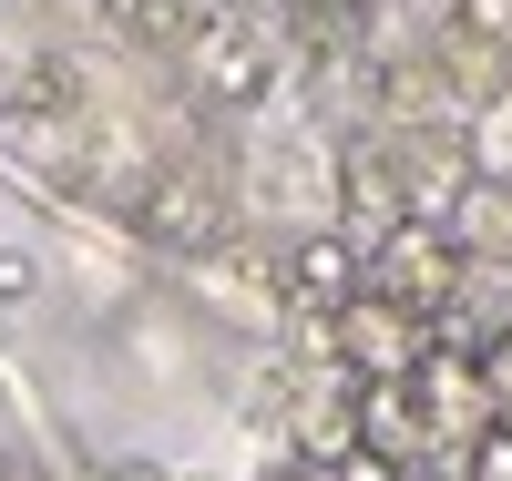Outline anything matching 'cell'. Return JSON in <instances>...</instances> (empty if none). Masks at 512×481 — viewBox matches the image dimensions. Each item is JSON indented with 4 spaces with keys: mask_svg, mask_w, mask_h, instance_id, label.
I'll return each instance as SVG.
<instances>
[{
    "mask_svg": "<svg viewBox=\"0 0 512 481\" xmlns=\"http://www.w3.org/2000/svg\"><path fill=\"white\" fill-rule=\"evenodd\" d=\"M461 267H472V256H461L431 215H400V226L369 236V256H359V277H369L379 297H400L410 318H420V308H451V297H461Z\"/></svg>",
    "mask_w": 512,
    "mask_h": 481,
    "instance_id": "1",
    "label": "cell"
},
{
    "mask_svg": "<svg viewBox=\"0 0 512 481\" xmlns=\"http://www.w3.org/2000/svg\"><path fill=\"white\" fill-rule=\"evenodd\" d=\"M328 348H338V369H349V379H400V369L420 359V318L400 308V297L359 287L349 308H328Z\"/></svg>",
    "mask_w": 512,
    "mask_h": 481,
    "instance_id": "2",
    "label": "cell"
},
{
    "mask_svg": "<svg viewBox=\"0 0 512 481\" xmlns=\"http://www.w3.org/2000/svg\"><path fill=\"white\" fill-rule=\"evenodd\" d=\"M185 72H195V93L205 103H267V82H277V52H267V31L256 21H205L185 41Z\"/></svg>",
    "mask_w": 512,
    "mask_h": 481,
    "instance_id": "3",
    "label": "cell"
},
{
    "mask_svg": "<svg viewBox=\"0 0 512 481\" xmlns=\"http://www.w3.org/2000/svg\"><path fill=\"white\" fill-rule=\"evenodd\" d=\"M134 226L154 246H175V256H205L226 236V195L205 185V174H144V185H134Z\"/></svg>",
    "mask_w": 512,
    "mask_h": 481,
    "instance_id": "4",
    "label": "cell"
},
{
    "mask_svg": "<svg viewBox=\"0 0 512 481\" xmlns=\"http://www.w3.org/2000/svg\"><path fill=\"white\" fill-rule=\"evenodd\" d=\"M359 287H369V277H359V246H349V236H308V246L287 256V297H297V308H318V318L349 308Z\"/></svg>",
    "mask_w": 512,
    "mask_h": 481,
    "instance_id": "5",
    "label": "cell"
},
{
    "mask_svg": "<svg viewBox=\"0 0 512 481\" xmlns=\"http://www.w3.org/2000/svg\"><path fill=\"white\" fill-rule=\"evenodd\" d=\"M410 379H420L410 400L431 410V420H451V430H482V420H492V379H482L472 359H410Z\"/></svg>",
    "mask_w": 512,
    "mask_h": 481,
    "instance_id": "6",
    "label": "cell"
},
{
    "mask_svg": "<svg viewBox=\"0 0 512 481\" xmlns=\"http://www.w3.org/2000/svg\"><path fill=\"white\" fill-rule=\"evenodd\" d=\"M195 297H205V308H226V318H246V328H277V287H267V267H246V256L195 267Z\"/></svg>",
    "mask_w": 512,
    "mask_h": 481,
    "instance_id": "7",
    "label": "cell"
},
{
    "mask_svg": "<svg viewBox=\"0 0 512 481\" xmlns=\"http://www.w3.org/2000/svg\"><path fill=\"white\" fill-rule=\"evenodd\" d=\"M441 236H451L461 256H472V246H482V256H502V246H512V195L472 174V185L451 195V226H441Z\"/></svg>",
    "mask_w": 512,
    "mask_h": 481,
    "instance_id": "8",
    "label": "cell"
},
{
    "mask_svg": "<svg viewBox=\"0 0 512 481\" xmlns=\"http://www.w3.org/2000/svg\"><path fill=\"white\" fill-rule=\"evenodd\" d=\"M123 11H134V41H144V52H185V41L216 21V0H123Z\"/></svg>",
    "mask_w": 512,
    "mask_h": 481,
    "instance_id": "9",
    "label": "cell"
},
{
    "mask_svg": "<svg viewBox=\"0 0 512 481\" xmlns=\"http://www.w3.org/2000/svg\"><path fill=\"white\" fill-rule=\"evenodd\" d=\"M359 430H369V451H410V441H420V400H410V389H390V379H369Z\"/></svg>",
    "mask_w": 512,
    "mask_h": 481,
    "instance_id": "10",
    "label": "cell"
},
{
    "mask_svg": "<svg viewBox=\"0 0 512 481\" xmlns=\"http://www.w3.org/2000/svg\"><path fill=\"white\" fill-rule=\"evenodd\" d=\"M461 185H472V154L461 144H410V195L420 205H451Z\"/></svg>",
    "mask_w": 512,
    "mask_h": 481,
    "instance_id": "11",
    "label": "cell"
},
{
    "mask_svg": "<svg viewBox=\"0 0 512 481\" xmlns=\"http://www.w3.org/2000/svg\"><path fill=\"white\" fill-rule=\"evenodd\" d=\"M472 481H512V420H482L472 430Z\"/></svg>",
    "mask_w": 512,
    "mask_h": 481,
    "instance_id": "12",
    "label": "cell"
},
{
    "mask_svg": "<svg viewBox=\"0 0 512 481\" xmlns=\"http://www.w3.org/2000/svg\"><path fill=\"white\" fill-rule=\"evenodd\" d=\"M21 297H41V256L31 246H0V308H21Z\"/></svg>",
    "mask_w": 512,
    "mask_h": 481,
    "instance_id": "13",
    "label": "cell"
},
{
    "mask_svg": "<svg viewBox=\"0 0 512 481\" xmlns=\"http://www.w3.org/2000/svg\"><path fill=\"white\" fill-rule=\"evenodd\" d=\"M461 41H512V0H461Z\"/></svg>",
    "mask_w": 512,
    "mask_h": 481,
    "instance_id": "14",
    "label": "cell"
},
{
    "mask_svg": "<svg viewBox=\"0 0 512 481\" xmlns=\"http://www.w3.org/2000/svg\"><path fill=\"white\" fill-rule=\"evenodd\" d=\"M328 481H400V471H390V451L349 441V451H328Z\"/></svg>",
    "mask_w": 512,
    "mask_h": 481,
    "instance_id": "15",
    "label": "cell"
},
{
    "mask_svg": "<svg viewBox=\"0 0 512 481\" xmlns=\"http://www.w3.org/2000/svg\"><path fill=\"white\" fill-rule=\"evenodd\" d=\"M482 379H492V400H512V328L492 338V359H482Z\"/></svg>",
    "mask_w": 512,
    "mask_h": 481,
    "instance_id": "16",
    "label": "cell"
},
{
    "mask_svg": "<svg viewBox=\"0 0 512 481\" xmlns=\"http://www.w3.org/2000/svg\"><path fill=\"white\" fill-rule=\"evenodd\" d=\"M0 481H21V471H0Z\"/></svg>",
    "mask_w": 512,
    "mask_h": 481,
    "instance_id": "17",
    "label": "cell"
}]
</instances>
